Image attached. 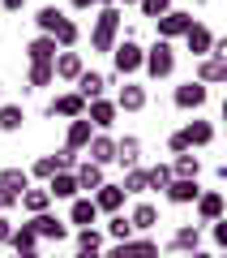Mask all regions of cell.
<instances>
[{
	"label": "cell",
	"instance_id": "2",
	"mask_svg": "<svg viewBox=\"0 0 227 258\" xmlns=\"http://www.w3.org/2000/svg\"><path fill=\"white\" fill-rule=\"evenodd\" d=\"M142 69L155 78V82L159 78H172L176 74V47L163 43V39H155L150 47H142Z\"/></svg>",
	"mask_w": 227,
	"mask_h": 258
},
{
	"label": "cell",
	"instance_id": "25",
	"mask_svg": "<svg viewBox=\"0 0 227 258\" xmlns=\"http://www.w3.org/2000/svg\"><path fill=\"white\" fill-rule=\"evenodd\" d=\"M69 224H77V228H94V224H99V207H94L90 198H73Z\"/></svg>",
	"mask_w": 227,
	"mask_h": 258
},
{
	"label": "cell",
	"instance_id": "52",
	"mask_svg": "<svg viewBox=\"0 0 227 258\" xmlns=\"http://www.w3.org/2000/svg\"><path fill=\"white\" fill-rule=\"evenodd\" d=\"M99 5H111V9H120V0H99Z\"/></svg>",
	"mask_w": 227,
	"mask_h": 258
},
{
	"label": "cell",
	"instance_id": "16",
	"mask_svg": "<svg viewBox=\"0 0 227 258\" xmlns=\"http://www.w3.org/2000/svg\"><path fill=\"white\" fill-rule=\"evenodd\" d=\"M197 82L201 86L227 82V60H223V56H201V60H197Z\"/></svg>",
	"mask_w": 227,
	"mask_h": 258
},
{
	"label": "cell",
	"instance_id": "29",
	"mask_svg": "<svg viewBox=\"0 0 227 258\" xmlns=\"http://www.w3.org/2000/svg\"><path fill=\"white\" fill-rule=\"evenodd\" d=\"M56 47H60V52H73V47H77V39H82V26H77V22L73 18H64L60 26H56Z\"/></svg>",
	"mask_w": 227,
	"mask_h": 258
},
{
	"label": "cell",
	"instance_id": "9",
	"mask_svg": "<svg viewBox=\"0 0 227 258\" xmlns=\"http://www.w3.org/2000/svg\"><path fill=\"white\" fill-rule=\"evenodd\" d=\"M176 134H180L184 151H201V147H210V142H214V125H210V120H189V125L176 129Z\"/></svg>",
	"mask_w": 227,
	"mask_h": 258
},
{
	"label": "cell",
	"instance_id": "40",
	"mask_svg": "<svg viewBox=\"0 0 227 258\" xmlns=\"http://www.w3.org/2000/svg\"><path fill=\"white\" fill-rule=\"evenodd\" d=\"M52 159H56V172H73V168L82 164V155H77V151H69V147H60Z\"/></svg>",
	"mask_w": 227,
	"mask_h": 258
},
{
	"label": "cell",
	"instance_id": "42",
	"mask_svg": "<svg viewBox=\"0 0 227 258\" xmlns=\"http://www.w3.org/2000/svg\"><path fill=\"white\" fill-rule=\"evenodd\" d=\"M77 249H103V232L99 228H77Z\"/></svg>",
	"mask_w": 227,
	"mask_h": 258
},
{
	"label": "cell",
	"instance_id": "20",
	"mask_svg": "<svg viewBox=\"0 0 227 258\" xmlns=\"http://www.w3.org/2000/svg\"><path fill=\"white\" fill-rule=\"evenodd\" d=\"M163 194H167V203H176V207H189V203H197L201 185H197V181H180V176H172Z\"/></svg>",
	"mask_w": 227,
	"mask_h": 258
},
{
	"label": "cell",
	"instance_id": "39",
	"mask_svg": "<svg viewBox=\"0 0 227 258\" xmlns=\"http://www.w3.org/2000/svg\"><path fill=\"white\" fill-rule=\"evenodd\" d=\"M120 189L125 194H146V168H129L125 181H120Z\"/></svg>",
	"mask_w": 227,
	"mask_h": 258
},
{
	"label": "cell",
	"instance_id": "4",
	"mask_svg": "<svg viewBox=\"0 0 227 258\" xmlns=\"http://www.w3.org/2000/svg\"><path fill=\"white\" fill-rule=\"evenodd\" d=\"M193 26V13L189 9H167L163 18H155V30L163 43H172V39H184V30Z\"/></svg>",
	"mask_w": 227,
	"mask_h": 258
},
{
	"label": "cell",
	"instance_id": "48",
	"mask_svg": "<svg viewBox=\"0 0 227 258\" xmlns=\"http://www.w3.org/2000/svg\"><path fill=\"white\" fill-rule=\"evenodd\" d=\"M0 5H5L9 13H22V9H26V0H0Z\"/></svg>",
	"mask_w": 227,
	"mask_h": 258
},
{
	"label": "cell",
	"instance_id": "5",
	"mask_svg": "<svg viewBox=\"0 0 227 258\" xmlns=\"http://www.w3.org/2000/svg\"><path fill=\"white\" fill-rule=\"evenodd\" d=\"M206 99H210V86H201L197 78L180 82V86H176V95H172V103H176L180 112H197V108H206Z\"/></svg>",
	"mask_w": 227,
	"mask_h": 258
},
{
	"label": "cell",
	"instance_id": "19",
	"mask_svg": "<svg viewBox=\"0 0 227 258\" xmlns=\"http://www.w3.org/2000/svg\"><path fill=\"white\" fill-rule=\"evenodd\" d=\"M146 99H150V95H146V86L125 82V86H120V95H116L111 103H116V112H142V108H146Z\"/></svg>",
	"mask_w": 227,
	"mask_h": 258
},
{
	"label": "cell",
	"instance_id": "33",
	"mask_svg": "<svg viewBox=\"0 0 227 258\" xmlns=\"http://www.w3.org/2000/svg\"><path fill=\"white\" fill-rule=\"evenodd\" d=\"M103 237H111V241H133L137 232H133V224L125 220V211H120V215H111V220H107V228H103Z\"/></svg>",
	"mask_w": 227,
	"mask_h": 258
},
{
	"label": "cell",
	"instance_id": "47",
	"mask_svg": "<svg viewBox=\"0 0 227 258\" xmlns=\"http://www.w3.org/2000/svg\"><path fill=\"white\" fill-rule=\"evenodd\" d=\"M69 5H73L77 13H86V9H99V0H69Z\"/></svg>",
	"mask_w": 227,
	"mask_h": 258
},
{
	"label": "cell",
	"instance_id": "17",
	"mask_svg": "<svg viewBox=\"0 0 227 258\" xmlns=\"http://www.w3.org/2000/svg\"><path fill=\"white\" fill-rule=\"evenodd\" d=\"M94 138V125L86 116H77V120H69V129H64V147L69 151H77V155H82L86 151V142Z\"/></svg>",
	"mask_w": 227,
	"mask_h": 258
},
{
	"label": "cell",
	"instance_id": "22",
	"mask_svg": "<svg viewBox=\"0 0 227 258\" xmlns=\"http://www.w3.org/2000/svg\"><path fill=\"white\" fill-rule=\"evenodd\" d=\"M73 181H77V189L94 194V189H99L103 181H107V176H103V168H99V164H90V159H82V164L73 168Z\"/></svg>",
	"mask_w": 227,
	"mask_h": 258
},
{
	"label": "cell",
	"instance_id": "26",
	"mask_svg": "<svg viewBox=\"0 0 227 258\" xmlns=\"http://www.w3.org/2000/svg\"><path fill=\"white\" fill-rule=\"evenodd\" d=\"M43 189L52 194V198H69V203L77 198V194H82V189H77V181H73V172H52Z\"/></svg>",
	"mask_w": 227,
	"mask_h": 258
},
{
	"label": "cell",
	"instance_id": "32",
	"mask_svg": "<svg viewBox=\"0 0 227 258\" xmlns=\"http://www.w3.org/2000/svg\"><path fill=\"white\" fill-rule=\"evenodd\" d=\"M0 185L22 198V189H30V172H26V168H0Z\"/></svg>",
	"mask_w": 227,
	"mask_h": 258
},
{
	"label": "cell",
	"instance_id": "38",
	"mask_svg": "<svg viewBox=\"0 0 227 258\" xmlns=\"http://www.w3.org/2000/svg\"><path fill=\"white\" fill-rule=\"evenodd\" d=\"M26 172H30V181H43V185H47V176L56 172V159H52V155H39L35 164L26 168Z\"/></svg>",
	"mask_w": 227,
	"mask_h": 258
},
{
	"label": "cell",
	"instance_id": "6",
	"mask_svg": "<svg viewBox=\"0 0 227 258\" xmlns=\"http://www.w3.org/2000/svg\"><path fill=\"white\" fill-rule=\"evenodd\" d=\"M125 198H129V194L120 189L116 181H103L99 189L90 194V203L99 207V215H120V211H125Z\"/></svg>",
	"mask_w": 227,
	"mask_h": 258
},
{
	"label": "cell",
	"instance_id": "53",
	"mask_svg": "<svg viewBox=\"0 0 227 258\" xmlns=\"http://www.w3.org/2000/svg\"><path fill=\"white\" fill-rule=\"evenodd\" d=\"M120 5H137V0H120Z\"/></svg>",
	"mask_w": 227,
	"mask_h": 258
},
{
	"label": "cell",
	"instance_id": "41",
	"mask_svg": "<svg viewBox=\"0 0 227 258\" xmlns=\"http://www.w3.org/2000/svg\"><path fill=\"white\" fill-rule=\"evenodd\" d=\"M137 9H142V18L155 22V18H163V13L172 9V0H137Z\"/></svg>",
	"mask_w": 227,
	"mask_h": 258
},
{
	"label": "cell",
	"instance_id": "36",
	"mask_svg": "<svg viewBox=\"0 0 227 258\" xmlns=\"http://www.w3.org/2000/svg\"><path fill=\"white\" fill-rule=\"evenodd\" d=\"M167 181H172V168H167V164L146 168V189H167Z\"/></svg>",
	"mask_w": 227,
	"mask_h": 258
},
{
	"label": "cell",
	"instance_id": "23",
	"mask_svg": "<svg viewBox=\"0 0 227 258\" xmlns=\"http://www.w3.org/2000/svg\"><path fill=\"white\" fill-rule=\"evenodd\" d=\"M172 249H180V254L201 249V224H180V228L172 232Z\"/></svg>",
	"mask_w": 227,
	"mask_h": 258
},
{
	"label": "cell",
	"instance_id": "44",
	"mask_svg": "<svg viewBox=\"0 0 227 258\" xmlns=\"http://www.w3.org/2000/svg\"><path fill=\"white\" fill-rule=\"evenodd\" d=\"M13 207H18V194L0 185V211H13Z\"/></svg>",
	"mask_w": 227,
	"mask_h": 258
},
{
	"label": "cell",
	"instance_id": "43",
	"mask_svg": "<svg viewBox=\"0 0 227 258\" xmlns=\"http://www.w3.org/2000/svg\"><path fill=\"white\" fill-rule=\"evenodd\" d=\"M210 237H214V245H218V249H227V220H214Z\"/></svg>",
	"mask_w": 227,
	"mask_h": 258
},
{
	"label": "cell",
	"instance_id": "1",
	"mask_svg": "<svg viewBox=\"0 0 227 258\" xmlns=\"http://www.w3.org/2000/svg\"><path fill=\"white\" fill-rule=\"evenodd\" d=\"M116 39H120V9L99 5V18H94V30H90V47H94V52H107V56H111Z\"/></svg>",
	"mask_w": 227,
	"mask_h": 258
},
{
	"label": "cell",
	"instance_id": "24",
	"mask_svg": "<svg viewBox=\"0 0 227 258\" xmlns=\"http://www.w3.org/2000/svg\"><path fill=\"white\" fill-rule=\"evenodd\" d=\"M172 176H180V181H197L201 176V155H193V151H184V155H172Z\"/></svg>",
	"mask_w": 227,
	"mask_h": 258
},
{
	"label": "cell",
	"instance_id": "50",
	"mask_svg": "<svg viewBox=\"0 0 227 258\" xmlns=\"http://www.w3.org/2000/svg\"><path fill=\"white\" fill-rule=\"evenodd\" d=\"M184 258H214L210 249H193V254H184Z\"/></svg>",
	"mask_w": 227,
	"mask_h": 258
},
{
	"label": "cell",
	"instance_id": "27",
	"mask_svg": "<svg viewBox=\"0 0 227 258\" xmlns=\"http://www.w3.org/2000/svg\"><path fill=\"white\" fill-rule=\"evenodd\" d=\"M125 220L133 224V232H150V228L159 224V207H155V203H137L133 211L125 215Z\"/></svg>",
	"mask_w": 227,
	"mask_h": 258
},
{
	"label": "cell",
	"instance_id": "8",
	"mask_svg": "<svg viewBox=\"0 0 227 258\" xmlns=\"http://www.w3.org/2000/svg\"><path fill=\"white\" fill-rule=\"evenodd\" d=\"M111 82H116L111 74H94V69H82V74H77V82H73V91L82 95L86 103H90V99H103V91H107Z\"/></svg>",
	"mask_w": 227,
	"mask_h": 258
},
{
	"label": "cell",
	"instance_id": "7",
	"mask_svg": "<svg viewBox=\"0 0 227 258\" xmlns=\"http://www.w3.org/2000/svg\"><path fill=\"white\" fill-rule=\"evenodd\" d=\"M47 116H60V120H77L86 116V99L77 91H60L52 103H47Z\"/></svg>",
	"mask_w": 227,
	"mask_h": 258
},
{
	"label": "cell",
	"instance_id": "34",
	"mask_svg": "<svg viewBox=\"0 0 227 258\" xmlns=\"http://www.w3.org/2000/svg\"><path fill=\"white\" fill-rule=\"evenodd\" d=\"M56 74H52V64H30V74H26V91H43V86H52Z\"/></svg>",
	"mask_w": 227,
	"mask_h": 258
},
{
	"label": "cell",
	"instance_id": "30",
	"mask_svg": "<svg viewBox=\"0 0 227 258\" xmlns=\"http://www.w3.org/2000/svg\"><path fill=\"white\" fill-rule=\"evenodd\" d=\"M64 22V9H56V5H43V9L35 13V26H39V35H56V26Z\"/></svg>",
	"mask_w": 227,
	"mask_h": 258
},
{
	"label": "cell",
	"instance_id": "10",
	"mask_svg": "<svg viewBox=\"0 0 227 258\" xmlns=\"http://www.w3.org/2000/svg\"><path fill=\"white\" fill-rule=\"evenodd\" d=\"M30 228L39 232V241H69V224H64V220H56L52 211L30 215Z\"/></svg>",
	"mask_w": 227,
	"mask_h": 258
},
{
	"label": "cell",
	"instance_id": "28",
	"mask_svg": "<svg viewBox=\"0 0 227 258\" xmlns=\"http://www.w3.org/2000/svg\"><path fill=\"white\" fill-rule=\"evenodd\" d=\"M22 211H30V215H43L47 207H52V194L43 189V185H30V189H22Z\"/></svg>",
	"mask_w": 227,
	"mask_h": 258
},
{
	"label": "cell",
	"instance_id": "15",
	"mask_svg": "<svg viewBox=\"0 0 227 258\" xmlns=\"http://www.w3.org/2000/svg\"><path fill=\"white\" fill-rule=\"evenodd\" d=\"M86 69V60H82V52H56V60H52V74L60 78V82H77V74Z\"/></svg>",
	"mask_w": 227,
	"mask_h": 258
},
{
	"label": "cell",
	"instance_id": "37",
	"mask_svg": "<svg viewBox=\"0 0 227 258\" xmlns=\"http://www.w3.org/2000/svg\"><path fill=\"white\" fill-rule=\"evenodd\" d=\"M129 258H159V245L150 237H133L129 241Z\"/></svg>",
	"mask_w": 227,
	"mask_h": 258
},
{
	"label": "cell",
	"instance_id": "3",
	"mask_svg": "<svg viewBox=\"0 0 227 258\" xmlns=\"http://www.w3.org/2000/svg\"><path fill=\"white\" fill-rule=\"evenodd\" d=\"M142 74V43L137 39H116L111 47V78H133Z\"/></svg>",
	"mask_w": 227,
	"mask_h": 258
},
{
	"label": "cell",
	"instance_id": "13",
	"mask_svg": "<svg viewBox=\"0 0 227 258\" xmlns=\"http://www.w3.org/2000/svg\"><path fill=\"white\" fill-rule=\"evenodd\" d=\"M116 116H120V112H116L111 99H90V103H86V120H90L99 134H107V129L116 125Z\"/></svg>",
	"mask_w": 227,
	"mask_h": 258
},
{
	"label": "cell",
	"instance_id": "21",
	"mask_svg": "<svg viewBox=\"0 0 227 258\" xmlns=\"http://www.w3.org/2000/svg\"><path fill=\"white\" fill-rule=\"evenodd\" d=\"M210 43H214V35H210V26H201V22H193L189 30H184V47H189L193 56H210Z\"/></svg>",
	"mask_w": 227,
	"mask_h": 258
},
{
	"label": "cell",
	"instance_id": "51",
	"mask_svg": "<svg viewBox=\"0 0 227 258\" xmlns=\"http://www.w3.org/2000/svg\"><path fill=\"white\" fill-rule=\"evenodd\" d=\"M13 258H39V249H22V254H13Z\"/></svg>",
	"mask_w": 227,
	"mask_h": 258
},
{
	"label": "cell",
	"instance_id": "35",
	"mask_svg": "<svg viewBox=\"0 0 227 258\" xmlns=\"http://www.w3.org/2000/svg\"><path fill=\"white\" fill-rule=\"evenodd\" d=\"M22 120H26V112H22L18 103H5V108H0V129H5V134H18Z\"/></svg>",
	"mask_w": 227,
	"mask_h": 258
},
{
	"label": "cell",
	"instance_id": "31",
	"mask_svg": "<svg viewBox=\"0 0 227 258\" xmlns=\"http://www.w3.org/2000/svg\"><path fill=\"white\" fill-rule=\"evenodd\" d=\"M9 245H13V254H22V249H39V232L30 228V224H13Z\"/></svg>",
	"mask_w": 227,
	"mask_h": 258
},
{
	"label": "cell",
	"instance_id": "18",
	"mask_svg": "<svg viewBox=\"0 0 227 258\" xmlns=\"http://www.w3.org/2000/svg\"><path fill=\"white\" fill-rule=\"evenodd\" d=\"M56 52H60V47H56L52 35H35V39L26 43V60H30V64H52Z\"/></svg>",
	"mask_w": 227,
	"mask_h": 258
},
{
	"label": "cell",
	"instance_id": "12",
	"mask_svg": "<svg viewBox=\"0 0 227 258\" xmlns=\"http://www.w3.org/2000/svg\"><path fill=\"white\" fill-rule=\"evenodd\" d=\"M193 207H197V220H201V224L223 220V211H227V203H223V194H218V189H201Z\"/></svg>",
	"mask_w": 227,
	"mask_h": 258
},
{
	"label": "cell",
	"instance_id": "11",
	"mask_svg": "<svg viewBox=\"0 0 227 258\" xmlns=\"http://www.w3.org/2000/svg\"><path fill=\"white\" fill-rule=\"evenodd\" d=\"M86 159H90V164H99V168H107L111 159H116V138H111V134H99V129H94V138L86 142Z\"/></svg>",
	"mask_w": 227,
	"mask_h": 258
},
{
	"label": "cell",
	"instance_id": "14",
	"mask_svg": "<svg viewBox=\"0 0 227 258\" xmlns=\"http://www.w3.org/2000/svg\"><path fill=\"white\" fill-rule=\"evenodd\" d=\"M111 164H120L129 172V168H142V138H133V134H125V138H116V159Z\"/></svg>",
	"mask_w": 227,
	"mask_h": 258
},
{
	"label": "cell",
	"instance_id": "45",
	"mask_svg": "<svg viewBox=\"0 0 227 258\" xmlns=\"http://www.w3.org/2000/svg\"><path fill=\"white\" fill-rule=\"evenodd\" d=\"M99 258H129V241H111V249L99 254Z\"/></svg>",
	"mask_w": 227,
	"mask_h": 258
},
{
	"label": "cell",
	"instance_id": "46",
	"mask_svg": "<svg viewBox=\"0 0 227 258\" xmlns=\"http://www.w3.org/2000/svg\"><path fill=\"white\" fill-rule=\"evenodd\" d=\"M9 237H13V220L0 211V245H9Z\"/></svg>",
	"mask_w": 227,
	"mask_h": 258
},
{
	"label": "cell",
	"instance_id": "49",
	"mask_svg": "<svg viewBox=\"0 0 227 258\" xmlns=\"http://www.w3.org/2000/svg\"><path fill=\"white\" fill-rule=\"evenodd\" d=\"M103 249H77V258H99Z\"/></svg>",
	"mask_w": 227,
	"mask_h": 258
}]
</instances>
